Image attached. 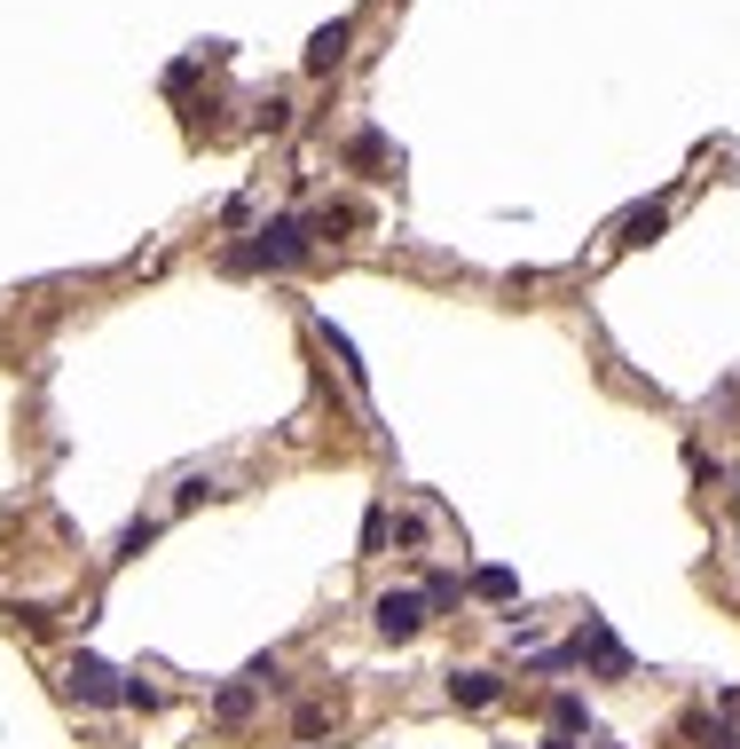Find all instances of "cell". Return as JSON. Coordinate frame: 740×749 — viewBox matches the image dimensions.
<instances>
[{"instance_id": "obj_1", "label": "cell", "mask_w": 740, "mask_h": 749, "mask_svg": "<svg viewBox=\"0 0 740 749\" xmlns=\"http://www.w3.org/2000/svg\"><path fill=\"white\" fill-rule=\"evenodd\" d=\"M292 261H308V221H300V213L268 221V229H260V244L229 253V269H292Z\"/></svg>"}, {"instance_id": "obj_2", "label": "cell", "mask_w": 740, "mask_h": 749, "mask_svg": "<svg viewBox=\"0 0 740 749\" xmlns=\"http://www.w3.org/2000/svg\"><path fill=\"white\" fill-rule=\"evenodd\" d=\"M379 631L387 639H418L426 631V592H379Z\"/></svg>"}, {"instance_id": "obj_3", "label": "cell", "mask_w": 740, "mask_h": 749, "mask_svg": "<svg viewBox=\"0 0 740 749\" xmlns=\"http://www.w3.org/2000/svg\"><path fill=\"white\" fill-rule=\"evenodd\" d=\"M71 695H79V702H119V671H111V662H96V655H79V662H71Z\"/></svg>"}, {"instance_id": "obj_4", "label": "cell", "mask_w": 740, "mask_h": 749, "mask_svg": "<svg viewBox=\"0 0 740 749\" xmlns=\"http://www.w3.org/2000/svg\"><path fill=\"white\" fill-rule=\"evenodd\" d=\"M576 647H591V662H599L607 679H630V655H622V647L607 639V623H591V639H576Z\"/></svg>"}, {"instance_id": "obj_5", "label": "cell", "mask_w": 740, "mask_h": 749, "mask_svg": "<svg viewBox=\"0 0 740 749\" xmlns=\"http://www.w3.org/2000/svg\"><path fill=\"white\" fill-rule=\"evenodd\" d=\"M449 695L466 702V710H489V702H497V671H457V679H449Z\"/></svg>"}, {"instance_id": "obj_6", "label": "cell", "mask_w": 740, "mask_h": 749, "mask_svg": "<svg viewBox=\"0 0 740 749\" xmlns=\"http://www.w3.org/2000/svg\"><path fill=\"white\" fill-rule=\"evenodd\" d=\"M347 32H354V24H323V32L308 40V71H331V63L347 56Z\"/></svg>"}, {"instance_id": "obj_7", "label": "cell", "mask_w": 740, "mask_h": 749, "mask_svg": "<svg viewBox=\"0 0 740 749\" xmlns=\"http://www.w3.org/2000/svg\"><path fill=\"white\" fill-rule=\"evenodd\" d=\"M473 592H481V600H512L520 585H512V568H481V576H473Z\"/></svg>"}, {"instance_id": "obj_8", "label": "cell", "mask_w": 740, "mask_h": 749, "mask_svg": "<svg viewBox=\"0 0 740 749\" xmlns=\"http://www.w3.org/2000/svg\"><path fill=\"white\" fill-rule=\"evenodd\" d=\"M213 710H221V726H237V718H252V687H229V695H221Z\"/></svg>"}, {"instance_id": "obj_9", "label": "cell", "mask_w": 740, "mask_h": 749, "mask_svg": "<svg viewBox=\"0 0 740 749\" xmlns=\"http://www.w3.org/2000/svg\"><path fill=\"white\" fill-rule=\"evenodd\" d=\"M693 741H701V749H740L732 726H709V718H693Z\"/></svg>"}, {"instance_id": "obj_10", "label": "cell", "mask_w": 740, "mask_h": 749, "mask_svg": "<svg viewBox=\"0 0 740 749\" xmlns=\"http://www.w3.org/2000/svg\"><path fill=\"white\" fill-rule=\"evenodd\" d=\"M599 749H614V741H599Z\"/></svg>"}]
</instances>
